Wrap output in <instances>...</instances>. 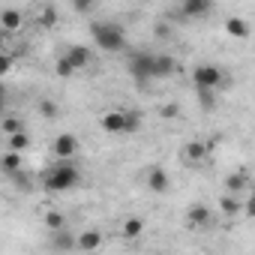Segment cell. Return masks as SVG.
<instances>
[{
  "instance_id": "cell-1",
  "label": "cell",
  "mask_w": 255,
  "mask_h": 255,
  "mask_svg": "<svg viewBox=\"0 0 255 255\" xmlns=\"http://www.w3.org/2000/svg\"><path fill=\"white\" fill-rule=\"evenodd\" d=\"M42 183H45L48 192H69V189H75L81 183V171L69 159H57L51 168H45Z\"/></svg>"
},
{
  "instance_id": "cell-2",
  "label": "cell",
  "mask_w": 255,
  "mask_h": 255,
  "mask_svg": "<svg viewBox=\"0 0 255 255\" xmlns=\"http://www.w3.org/2000/svg\"><path fill=\"white\" fill-rule=\"evenodd\" d=\"M99 126L108 135H132L141 129V117L132 108H114V111H105L99 117Z\"/></svg>"
},
{
  "instance_id": "cell-3",
  "label": "cell",
  "mask_w": 255,
  "mask_h": 255,
  "mask_svg": "<svg viewBox=\"0 0 255 255\" xmlns=\"http://www.w3.org/2000/svg\"><path fill=\"white\" fill-rule=\"evenodd\" d=\"M90 39L96 42V48H102L108 54H117V51L126 48V30L117 21H93L90 24Z\"/></svg>"
},
{
  "instance_id": "cell-4",
  "label": "cell",
  "mask_w": 255,
  "mask_h": 255,
  "mask_svg": "<svg viewBox=\"0 0 255 255\" xmlns=\"http://www.w3.org/2000/svg\"><path fill=\"white\" fill-rule=\"evenodd\" d=\"M126 66H129V75L141 84V90L156 78V54H150V51H135Z\"/></svg>"
},
{
  "instance_id": "cell-5",
  "label": "cell",
  "mask_w": 255,
  "mask_h": 255,
  "mask_svg": "<svg viewBox=\"0 0 255 255\" xmlns=\"http://www.w3.org/2000/svg\"><path fill=\"white\" fill-rule=\"evenodd\" d=\"M84 66H90V48H84V45H69L57 57V75L60 78H69L72 72H78Z\"/></svg>"
},
{
  "instance_id": "cell-6",
  "label": "cell",
  "mask_w": 255,
  "mask_h": 255,
  "mask_svg": "<svg viewBox=\"0 0 255 255\" xmlns=\"http://www.w3.org/2000/svg\"><path fill=\"white\" fill-rule=\"evenodd\" d=\"M225 72L216 66V63H198L195 69H192V84H195V90H219V87H225Z\"/></svg>"
},
{
  "instance_id": "cell-7",
  "label": "cell",
  "mask_w": 255,
  "mask_h": 255,
  "mask_svg": "<svg viewBox=\"0 0 255 255\" xmlns=\"http://www.w3.org/2000/svg\"><path fill=\"white\" fill-rule=\"evenodd\" d=\"M51 150H54L57 159H75V153H78V138H75L72 132H60V135L54 138Z\"/></svg>"
},
{
  "instance_id": "cell-8",
  "label": "cell",
  "mask_w": 255,
  "mask_h": 255,
  "mask_svg": "<svg viewBox=\"0 0 255 255\" xmlns=\"http://www.w3.org/2000/svg\"><path fill=\"white\" fill-rule=\"evenodd\" d=\"M144 183H147V189H150V192L162 195V192H168L171 177H168V171H165V168H150V171H147V177H144Z\"/></svg>"
},
{
  "instance_id": "cell-9",
  "label": "cell",
  "mask_w": 255,
  "mask_h": 255,
  "mask_svg": "<svg viewBox=\"0 0 255 255\" xmlns=\"http://www.w3.org/2000/svg\"><path fill=\"white\" fill-rule=\"evenodd\" d=\"M213 6V0H180V15L186 18H204Z\"/></svg>"
},
{
  "instance_id": "cell-10",
  "label": "cell",
  "mask_w": 255,
  "mask_h": 255,
  "mask_svg": "<svg viewBox=\"0 0 255 255\" xmlns=\"http://www.w3.org/2000/svg\"><path fill=\"white\" fill-rule=\"evenodd\" d=\"M51 249H54V252H69V249H78V237L66 234V228L51 231Z\"/></svg>"
},
{
  "instance_id": "cell-11",
  "label": "cell",
  "mask_w": 255,
  "mask_h": 255,
  "mask_svg": "<svg viewBox=\"0 0 255 255\" xmlns=\"http://www.w3.org/2000/svg\"><path fill=\"white\" fill-rule=\"evenodd\" d=\"M219 210H222L225 216H240V213H243V198H240L237 192H225V195L219 198Z\"/></svg>"
},
{
  "instance_id": "cell-12",
  "label": "cell",
  "mask_w": 255,
  "mask_h": 255,
  "mask_svg": "<svg viewBox=\"0 0 255 255\" xmlns=\"http://www.w3.org/2000/svg\"><path fill=\"white\" fill-rule=\"evenodd\" d=\"M0 165H3V174H15V171H21V165H24V156H21V150H6L3 153V162H0Z\"/></svg>"
},
{
  "instance_id": "cell-13",
  "label": "cell",
  "mask_w": 255,
  "mask_h": 255,
  "mask_svg": "<svg viewBox=\"0 0 255 255\" xmlns=\"http://www.w3.org/2000/svg\"><path fill=\"white\" fill-rule=\"evenodd\" d=\"M225 33H228L231 39H249V24H246L243 18H237V15H234V18H228V21H225Z\"/></svg>"
},
{
  "instance_id": "cell-14",
  "label": "cell",
  "mask_w": 255,
  "mask_h": 255,
  "mask_svg": "<svg viewBox=\"0 0 255 255\" xmlns=\"http://www.w3.org/2000/svg\"><path fill=\"white\" fill-rule=\"evenodd\" d=\"M180 156H183V162H192V165H195V162H204V159H207V147H204L201 141H192V144L183 147Z\"/></svg>"
},
{
  "instance_id": "cell-15",
  "label": "cell",
  "mask_w": 255,
  "mask_h": 255,
  "mask_svg": "<svg viewBox=\"0 0 255 255\" xmlns=\"http://www.w3.org/2000/svg\"><path fill=\"white\" fill-rule=\"evenodd\" d=\"M0 24H3L6 33H15L21 24H24V15L18 9H3V15H0Z\"/></svg>"
},
{
  "instance_id": "cell-16",
  "label": "cell",
  "mask_w": 255,
  "mask_h": 255,
  "mask_svg": "<svg viewBox=\"0 0 255 255\" xmlns=\"http://www.w3.org/2000/svg\"><path fill=\"white\" fill-rule=\"evenodd\" d=\"M102 246V234L99 231H81L78 234V249L81 252H93V249H99Z\"/></svg>"
},
{
  "instance_id": "cell-17",
  "label": "cell",
  "mask_w": 255,
  "mask_h": 255,
  "mask_svg": "<svg viewBox=\"0 0 255 255\" xmlns=\"http://www.w3.org/2000/svg\"><path fill=\"white\" fill-rule=\"evenodd\" d=\"M120 234L126 237V240H135V237H141L144 234V219H126L123 225H120Z\"/></svg>"
},
{
  "instance_id": "cell-18",
  "label": "cell",
  "mask_w": 255,
  "mask_h": 255,
  "mask_svg": "<svg viewBox=\"0 0 255 255\" xmlns=\"http://www.w3.org/2000/svg\"><path fill=\"white\" fill-rule=\"evenodd\" d=\"M174 69H177V60L171 54H156V78H168L174 75Z\"/></svg>"
},
{
  "instance_id": "cell-19",
  "label": "cell",
  "mask_w": 255,
  "mask_h": 255,
  "mask_svg": "<svg viewBox=\"0 0 255 255\" xmlns=\"http://www.w3.org/2000/svg\"><path fill=\"white\" fill-rule=\"evenodd\" d=\"M210 222V207L207 204H192L189 207V225H207Z\"/></svg>"
},
{
  "instance_id": "cell-20",
  "label": "cell",
  "mask_w": 255,
  "mask_h": 255,
  "mask_svg": "<svg viewBox=\"0 0 255 255\" xmlns=\"http://www.w3.org/2000/svg\"><path fill=\"white\" fill-rule=\"evenodd\" d=\"M246 183H249V177L243 171H234V174L225 177V192H237L240 195V189H246Z\"/></svg>"
},
{
  "instance_id": "cell-21",
  "label": "cell",
  "mask_w": 255,
  "mask_h": 255,
  "mask_svg": "<svg viewBox=\"0 0 255 255\" xmlns=\"http://www.w3.org/2000/svg\"><path fill=\"white\" fill-rule=\"evenodd\" d=\"M9 147H12V150H21V153H24V150L30 147V135H27V129H18L15 135H9Z\"/></svg>"
},
{
  "instance_id": "cell-22",
  "label": "cell",
  "mask_w": 255,
  "mask_h": 255,
  "mask_svg": "<svg viewBox=\"0 0 255 255\" xmlns=\"http://www.w3.org/2000/svg\"><path fill=\"white\" fill-rule=\"evenodd\" d=\"M45 228H48V231H60V228H66V219H63V213H57V210H48V213H45Z\"/></svg>"
},
{
  "instance_id": "cell-23",
  "label": "cell",
  "mask_w": 255,
  "mask_h": 255,
  "mask_svg": "<svg viewBox=\"0 0 255 255\" xmlns=\"http://www.w3.org/2000/svg\"><path fill=\"white\" fill-rule=\"evenodd\" d=\"M18 129H24V123H21V120H15V117H3V123H0V132H3L6 138H9V135H15Z\"/></svg>"
},
{
  "instance_id": "cell-24",
  "label": "cell",
  "mask_w": 255,
  "mask_h": 255,
  "mask_svg": "<svg viewBox=\"0 0 255 255\" xmlns=\"http://www.w3.org/2000/svg\"><path fill=\"white\" fill-rule=\"evenodd\" d=\"M39 21H42V27H54V24H57V9H54V6H45Z\"/></svg>"
},
{
  "instance_id": "cell-25",
  "label": "cell",
  "mask_w": 255,
  "mask_h": 255,
  "mask_svg": "<svg viewBox=\"0 0 255 255\" xmlns=\"http://www.w3.org/2000/svg\"><path fill=\"white\" fill-rule=\"evenodd\" d=\"M39 114L42 117H57V105L51 99H45V102H39Z\"/></svg>"
},
{
  "instance_id": "cell-26",
  "label": "cell",
  "mask_w": 255,
  "mask_h": 255,
  "mask_svg": "<svg viewBox=\"0 0 255 255\" xmlns=\"http://www.w3.org/2000/svg\"><path fill=\"white\" fill-rule=\"evenodd\" d=\"M72 6H75V9H78L81 15H87V12H90V9H93L96 3H93V0H72Z\"/></svg>"
},
{
  "instance_id": "cell-27",
  "label": "cell",
  "mask_w": 255,
  "mask_h": 255,
  "mask_svg": "<svg viewBox=\"0 0 255 255\" xmlns=\"http://www.w3.org/2000/svg\"><path fill=\"white\" fill-rule=\"evenodd\" d=\"M159 114H162V117H165V120H168V117H171V120H174V117H177V114H180V108H177V105H174V102H171V105H162V111H159Z\"/></svg>"
},
{
  "instance_id": "cell-28",
  "label": "cell",
  "mask_w": 255,
  "mask_h": 255,
  "mask_svg": "<svg viewBox=\"0 0 255 255\" xmlns=\"http://www.w3.org/2000/svg\"><path fill=\"white\" fill-rule=\"evenodd\" d=\"M243 213H246L249 219H255V195H249V198L243 201Z\"/></svg>"
},
{
  "instance_id": "cell-29",
  "label": "cell",
  "mask_w": 255,
  "mask_h": 255,
  "mask_svg": "<svg viewBox=\"0 0 255 255\" xmlns=\"http://www.w3.org/2000/svg\"><path fill=\"white\" fill-rule=\"evenodd\" d=\"M9 69H12V57L3 54V57H0V72H9Z\"/></svg>"
},
{
  "instance_id": "cell-30",
  "label": "cell",
  "mask_w": 255,
  "mask_h": 255,
  "mask_svg": "<svg viewBox=\"0 0 255 255\" xmlns=\"http://www.w3.org/2000/svg\"><path fill=\"white\" fill-rule=\"evenodd\" d=\"M93 3H96V0H93Z\"/></svg>"
}]
</instances>
